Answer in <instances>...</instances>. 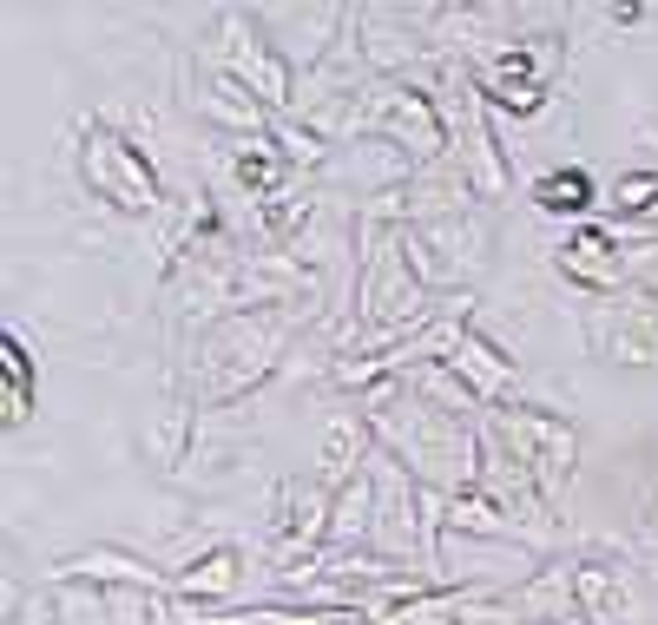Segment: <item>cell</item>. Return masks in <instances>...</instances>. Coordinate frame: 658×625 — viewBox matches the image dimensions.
<instances>
[{"mask_svg": "<svg viewBox=\"0 0 658 625\" xmlns=\"http://www.w3.org/2000/svg\"><path fill=\"white\" fill-rule=\"evenodd\" d=\"M586 197H593V185H586V178H573V172H560V178H546V185H540V205H553V211H580Z\"/></svg>", "mask_w": 658, "mask_h": 625, "instance_id": "cell-1", "label": "cell"}, {"mask_svg": "<svg viewBox=\"0 0 658 625\" xmlns=\"http://www.w3.org/2000/svg\"><path fill=\"white\" fill-rule=\"evenodd\" d=\"M652 191H658L652 178H639V185H633V178H625V185H619V205H652Z\"/></svg>", "mask_w": 658, "mask_h": 625, "instance_id": "cell-2", "label": "cell"}]
</instances>
